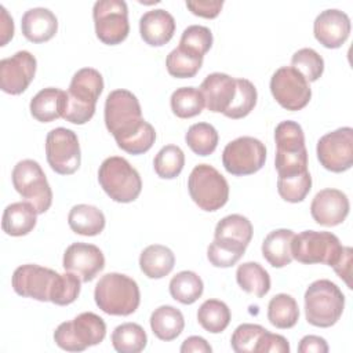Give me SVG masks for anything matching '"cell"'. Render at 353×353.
Segmentation results:
<instances>
[{"mask_svg":"<svg viewBox=\"0 0 353 353\" xmlns=\"http://www.w3.org/2000/svg\"><path fill=\"white\" fill-rule=\"evenodd\" d=\"M105 125L117 146L130 154L146 153L156 141L153 125L143 120L139 101L128 90H114L106 97Z\"/></svg>","mask_w":353,"mask_h":353,"instance_id":"1","label":"cell"},{"mask_svg":"<svg viewBox=\"0 0 353 353\" xmlns=\"http://www.w3.org/2000/svg\"><path fill=\"white\" fill-rule=\"evenodd\" d=\"M103 91V77L94 68L79 69L66 91L63 119L72 124H85L95 113V105Z\"/></svg>","mask_w":353,"mask_h":353,"instance_id":"2","label":"cell"},{"mask_svg":"<svg viewBox=\"0 0 353 353\" xmlns=\"http://www.w3.org/2000/svg\"><path fill=\"white\" fill-rule=\"evenodd\" d=\"M94 299L97 306L112 316H130L141 302L137 281L123 273H106L95 285Z\"/></svg>","mask_w":353,"mask_h":353,"instance_id":"3","label":"cell"},{"mask_svg":"<svg viewBox=\"0 0 353 353\" xmlns=\"http://www.w3.org/2000/svg\"><path fill=\"white\" fill-rule=\"evenodd\" d=\"M274 165L279 178L294 176L307 170V150L302 127L292 120H284L274 130Z\"/></svg>","mask_w":353,"mask_h":353,"instance_id":"4","label":"cell"},{"mask_svg":"<svg viewBox=\"0 0 353 353\" xmlns=\"http://www.w3.org/2000/svg\"><path fill=\"white\" fill-rule=\"evenodd\" d=\"M305 317L314 327L328 328L342 316L345 295L339 287L327 279L313 281L305 292Z\"/></svg>","mask_w":353,"mask_h":353,"instance_id":"5","label":"cell"},{"mask_svg":"<svg viewBox=\"0 0 353 353\" xmlns=\"http://www.w3.org/2000/svg\"><path fill=\"white\" fill-rule=\"evenodd\" d=\"M98 182L103 192L117 203H131L142 190L139 172L120 156H110L98 170Z\"/></svg>","mask_w":353,"mask_h":353,"instance_id":"6","label":"cell"},{"mask_svg":"<svg viewBox=\"0 0 353 353\" xmlns=\"http://www.w3.org/2000/svg\"><path fill=\"white\" fill-rule=\"evenodd\" d=\"M106 324L92 312H83L70 321L61 323L54 331L55 343L66 352H83L105 339Z\"/></svg>","mask_w":353,"mask_h":353,"instance_id":"7","label":"cell"},{"mask_svg":"<svg viewBox=\"0 0 353 353\" xmlns=\"http://www.w3.org/2000/svg\"><path fill=\"white\" fill-rule=\"evenodd\" d=\"M188 190L196 205L208 212L222 208L229 199L228 181L210 164H199L192 170Z\"/></svg>","mask_w":353,"mask_h":353,"instance_id":"8","label":"cell"},{"mask_svg":"<svg viewBox=\"0 0 353 353\" xmlns=\"http://www.w3.org/2000/svg\"><path fill=\"white\" fill-rule=\"evenodd\" d=\"M343 251L339 239L331 232L303 230L291 241L292 259L305 263H324L334 266Z\"/></svg>","mask_w":353,"mask_h":353,"instance_id":"9","label":"cell"},{"mask_svg":"<svg viewBox=\"0 0 353 353\" xmlns=\"http://www.w3.org/2000/svg\"><path fill=\"white\" fill-rule=\"evenodd\" d=\"M12 185L21 194L23 201L30 203L39 214H44L52 204V190L46 178L41 165L25 159L15 164L12 174Z\"/></svg>","mask_w":353,"mask_h":353,"instance_id":"10","label":"cell"},{"mask_svg":"<svg viewBox=\"0 0 353 353\" xmlns=\"http://www.w3.org/2000/svg\"><path fill=\"white\" fill-rule=\"evenodd\" d=\"M97 37L108 46L124 41L130 33L128 8L123 0H98L92 7Z\"/></svg>","mask_w":353,"mask_h":353,"instance_id":"11","label":"cell"},{"mask_svg":"<svg viewBox=\"0 0 353 353\" xmlns=\"http://www.w3.org/2000/svg\"><path fill=\"white\" fill-rule=\"evenodd\" d=\"M46 157L52 171L59 175L74 174L81 163L79 138L74 131L57 127L47 134Z\"/></svg>","mask_w":353,"mask_h":353,"instance_id":"12","label":"cell"},{"mask_svg":"<svg viewBox=\"0 0 353 353\" xmlns=\"http://www.w3.org/2000/svg\"><path fill=\"white\" fill-rule=\"evenodd\" d=\"M266 161L265 145L254 137H239L229 142L222 153L225 170L234 175H251L259 171Z\"/></svg>","mask_w":353,"mask_h":353,"instance_id":"13","label":"cell"},{"mask_svg":"<svg viewBox=\"0 0 353 353\" xmlns=\"http://www.w3.org/2000/svg\"><path fill=\"white\" fill-rule=\"evenodd\" d=\"M270 92L281 108L291 112L303 109L312 98L309 83L292 66H281L273 73Z\"/></svg>","mask_w":353,"mask_h":353,"instance_id":"14","label":"cell"},{"mask_svg":"<svg viewBox=\"0 0 353 353\" xmlns=\"http://www.w3.org/2000/svg\"><path fill=\"white\" fill-rule=\"evenodd\" d=\"M320 164L331 172H343L353 165V128L341 127L323 135L316 148Z\"/></svg>","mask_w":353,"mask_h":353,"instance_id":"15","label":"cell"},{"mask_svg":"<svg viewBox=\"0 0 353 353\" xmlns=\"http://www.w3.org/2000/svg\"><path fill=\"white\" fill-rule=\"evenodd\" d=\"M59 273L34 263L18 266L11 279L14 291L25 298L48 302Z\"/></svg>","mask_w":353,"mask_h":353,"instance_id":"16","label":"cell"},{"mask_svg":"<svg viewBox=\"0 0 353 353\" xmlns=\"http://www.w3.org/2000/svg\"><path fill=\"white\" fill-rule=\"evenodd\" d=\"M37 69V61L29 51H17L0 61V88L10 95H19L32 83Z\"/></svg>","mask_w":353,"mask_h":353,"instance_id":"17","label":"cell"},{"mask_svg":"<svg viewBox=\"0 0 353 353\" xmlns=\"http://www.w3.org/2000/svg\"><path fill=\"white\" fill-rule=\"evenodd\" d=\"M65 272L74 273L81 283H88L105 268L102 251L88 243H73L63 252L62 261Z\"/></svg>","mask_w":353,"mask_h":353,"instance_id":"18","label":"cell"},{"mask_svg":"<svg viewBox=\"0 0 353 353\" xmlns=\"http://www.w3.org/2000/svg\"><path fill=\"white\" fill-rule=\"evenodd\" d=\"M350 210L347 196L338 189L327 188L316 193L310 204V214L316 223L323 226L341 225Z\"/></svg>","mask_w":353,"mask_h":353,"instance_id":"19","label":"cell"},{"mask_svg":"<svg viewBox=\"0 0 353 353\" xmlns=\"http://www.w3.org/2000/svg\"><path fill=\"white\" fill-rule=\"evenodd\" d=\"M350 28L347 14L336 8L321 11L313 22L314 37L325 48H339L347 40Z\"/></svg>","mask_w":353,"mask_h":353,"instance_id":"20","label":"cell"},{"mask_svg":"<svg viewBox=\"0 0 353 353\" xmlns=\"http://www.w3.org/2000/svg\"><path fill=\"white\" fill-rule=\"evenodd\" d=\"M236 88V79L226 73L215 72L203 80L200 92L203 94L205 108L210 112L225 114L234 99Z\"/></svg>","mask_w":353,"mask_h":353,"instance_id":"21","label":"cell"},{"mask_svg":"<svg viewBox=\"0 0 353 353\" xmlns=\"http://www.w3.org/2000/svg\"><path fill=\"white\" fill-rule=\"evenodd\" d=\"M139 33L146 44L161 47L172 39L175 33V19L163 8L146 11L139 19Z\"/></svg>","mask_w":353,"mask_h":353,"instance_id":"22","label":"cell"},{"mask_svg":"<svg viewBox=\"0 0 353 353\" xmlns=\"http://www.w3.org/2000/svg\"><path fill=\"white\" fill-rule=\"evenodd\" d=\"M21 29L29 41L44 43L57 34L58 19L48 8L34 7L22 15Z\"/></svg>","mask_w":353,"mask_h":353,"instance_id":"23","label":"cell"},{"mask_svg":"<svg viewBox=\"0 0 353 353\" xmlns=\"http://www.w3.org/2000/svg\"><path fill=\"white\" fill-rule=\"evenodd\" d=\"M66 108V91L47 87L30 99V114L40 123H50L63 116Z\"/></svg>","mask_w":353,"mask_h":353,"instance_id":"24","label":"cell"},{"mask_svg":"<svg viewBox=\"0 0 353 353\" xmlns=\"http://www.w3.org/2000/svg\"><path fill=\"white\" fill-rule=\"evenodd\" d=\"M39 212L28 201L11 203L4 208L1 218L3 230L12 237H21L30 233L37 222Z\"/></svg>","mask_w":353,"mask_h":353,"instance_id":"25","label":"cell"},{"mask_svg":"<svg viewBox=\"0 0 353 353\" xmlns=\"http://www.w3.org/2000/svg\"><path fill=\"white\" fill-rule=\"evenodd\" d=\"M175 265L174 252L161 244L148 245L139 255V268L149 279H163Z\"/></svg>","mask_w":353,"mask_h":353,"instance_id":"26","label":"cell"},{"mask_svg":"<svg viewBox=\"0 0 353 353\" xmlns=\"http://www.w3.org/2000/svg\"><path fill=\"white\" fill-rule=\"evenodd\" d=\"M69 228L81 236H97L105 229L103 212L90 204H76L70 208L68 215Z\"/></svg>","mask_w":353,"mask_h":353,"instance_id":"27","label":"cell"},{"mask_svg":"<svg viewBox=\"0 0 353 353\" xmlns=\"http://www.w3.org/2000/svg\"><path fill=\"white\" fill-rule=\"evenodd\" d=\"M185 327V319L179 309L171 305H163L150 314V328L160 341H174L181 335Z\"/></svg>","mask_w":353,"mask_h":353,"instance_id":"28","label":"cell"},{"mask_svg":"<svg viewBox=\"0 0 353 353\" xmlns=\"http://www.w3.org/2000/svg\"><path fill=\"white\" fill-rule=\"evenodd\" d=\"M295 233L290 229L272 230L262 243V255L273 268H284L291 263V241Z\"/></svg>","mask_w":353,"mask_h":353,"instance_id":"29","label":"cell"},{"mask_svg":"<svg viewBox=\"0 0 353 353\" xmlns=\"http://www.w3.org/2000/svg\"><path fill=\"white\" fill-rule=\"evenodd\" d=\"M236 280L241 290L258 298L265 296L270 290V276L258 262H244L239 265Z\"/></svg>","mask_w":353,"mask_h":353,"instance_id":"30","label":"cell"},{"mask_svg":"<svg viewBox=\"0 0 353 353\" xmlns=\"http://www.w3.org/2000/svg\"><path fill=\"white\" fill-rule=\"evenodd\" d=\"M299 319V307L295 301L288 294L274 295L268 305V320L276 328L287 330L292 328Z\"/></svg>","mask_w":353,"mask_h":353,"instance_id":"31","label":"cell"},{"mask_svg":"<svg viewBox=\"0 0 353 353\" xmlns=\"http://www.w3.org/2000/svg\"><path fill=\"white\" fill-rule=\"evenodd\" d=\"M232 319L229 306L218 299L204 301L197 310L199 324L211 334H219L226 330Z\"/></svg>","mask_w":353,"mask_h":353,"instance_id":"32","label":"cell"},{"mask_svg":"<svg viewBox=\"0 0 353 353\" xmlns=\"http://www.w3.org/2000/svg\"><path fill=\"white\" fill-rule=\"evenodd\" d=\"M112 345L119 353H139L146 347L148 336L137 323H123L112 332Z\"/></svg>","mask_w":353,"mask_h":353,"instance_id":"33","label":"cell"},{"mask_svg":"<svg viewBox=\"0 0 353 353\" xmlns=\"http://www.w3.org/2000/svg\"><path fill=\"white\" fill-rule=\"evenodd\" d=\"M204 291V284L200 276L192 270H182L176 273L170 281V294L171 296L183 303H194Z\"/></svg>","mask_w":353,"mask_h":353,"instance_id":"34","label":"cell"},{"mask_svg":"<svg viewBox=\"0 0 353 353\" xmlns=\"http://www.w3.org/2000/svg\"><path fill=\"white\" fill-rule=\"evenodd\" d=\"M171 110L179 119H190L203 112L205 106L203 94L194 87L176 88L170 98Z\"/></svg>","mask_w":353,"mask_h":353,"instance_id":"35","label":"cell"},{"mask_svg":"<svg viewBox=\"0 0 353 353\" xmlns=\"http://www.w3.org/2000/svg\"><path fill=\"white\" fill-rule=\"evenodd\" d=\"M214 236L215 239H226L248 247L252 239V225L248 218L240 214H232L216 223Z\"/></svg>","mask_w":353,"mask_h":353,"instance_id":"36","label":"cell"},{"mask_svg":"<svg viewBox=\"0 0 353 353\" xmlns=\"http://www.w3.org/2000/svg\"><path fill=\"white\" fill-rule=\"evenodd\" d=\"M218 131L210 123L192 124L185 134L186 145L199 156H208L214 153L218 146Z\"/></svg>","mask_w":353,"mask_h":353,"instance_id":"37","label":"cell"},{"mask_svg":"<svg viewBox=\"0 0 353 353\" xmlns=\"http://www.w3.org/2000/svg\"><path fill=\"white\" fill-rule=\"evenodd\" d=\"M245 248L247 245L237 241L214 239L207 248V258L215 268H230L240 261L245 252Z\"/></svg>","mask_w":353,"mask_h":353,"instance_id":"38","label":"cell"},{"mask_svg":"<svg viewBox=\"0 0 353 353\" xmlns=\"http://www.w3.org/2000/svg\"><path fill=\"white\" fill-rule=\"evenodd\" d=\"M203 65V57L189 52L179 46L174 48L165 59L167 72L176 79H190L197 74Z\"/></svg>","mask_w":353,"mask_h":353,"instance_id":"39","label":"cell"},{"mask_svg":"<svg viewBox=\"0 0 353 353\" xmlns=\"http://www.w3.org/2000/svg\"><path fill=\"white\" fill-rule=\"evenodd\" d=\"M185 165V154L182 149L176 145H165L163 146L154 160L153 167L154 172L163 179H174L176 178Z\"/></svg>","mask_w":353,"mask_h":353,"instance_id":"40","label":"cell"},{"mask_svg":"<svg viewBox=\"0 0 353 353\" xmlns=\"http://www.w3.org/2000/svg\"><path fill=\"white\" fill-rule=\"evenodd\" d=\"M236 95L225 116L233 120L243 119L251 113L256 105L258 92L255 85L247 79H236Z\"/></svg>","mask_w":353,"mask_h":353,"instance_id":"41","label":"cell"},{"mask_svg":"<svg viewBox=\"0 0 353 353\" xmlns=\"http://www.w3.org/2000/svg\"><path fill=\"white\" fill-rule=\"evenodd\" d=\"M291 65L306 79L307 83L319 80L324 72V59L313 48H301L294 52Z\"/></svg>","mask_w":353,"mask_h":353,"instance_id":"42","label":"cell"},{"mask_svg":"<svg viewBox=\"0 0 353 353\" xmlns=\"http://www.w3.org/2000/svg\"><path fill=\"white\" fill-rule=\"evenodd\" d=\"M312 189V176L309 171L294 176L277 178V192L288 203H301Z\"/></svg>","mask_w":353,"mask_h":353,"instance_id":"43","label":"cell"},{"mask_svg":"<svg viewBox=\"0 0 353 353\" xmlns=\"http://www.w3.org/2000/svg\"><path fill=\"white\" fill-rule=\"evenodd\" d=\"M212 41V33L207 26L190 25L182 32L179 47L196 55L204 57V54L211 48Z\"/></svg>","mask_w":353,"mask_h":353,"instance_id":"44","label":"cell"},{"mask_svg":"<svg viewBox=\"0 0 353 353\" xmlns=\"http://www.w3.org/2000/svg\"><path fill=\"white\" fill-rule=\"evenodd\" d=\"M265 331L266 328L259 324H240L230 338V346L236 353H256L258 342Z\"/></svg>","mask_w":353,"mask_h":353,"instance_id":"45","label":"cell"},{"mask_svg":"<svg viewBox=\"0 0 353 353\" xmlns=\"http://www.w3.org/2000/svg\"><path fill=\"white\" fill-rule=\"evenodd\" d=\"M81 288V280L70 272H65L58 276L57 283L52 288L50 302L58 305V306H66L73 303Z\"/></svg>","mask_w":353,"mask_h":353,"instance_id":"46","label":"cell"},{"mask_svg":"<svg viewBox=\"0 0 353 353\" xmlns=\"http://www.w3.org/2000/svg\"><path fill=\"white\" fill-rule=\"evenodd\" d=\"M290 352V343L288 341L279 334H272L268 330L261 336L256 353H288Z\"/></svg>","mask_w":353,"mask_h":353,"instance_id":"47","label":"cell"},{"mask_svg":"<svg viewBox=\"0 0 353 353\" xmlns=\"http://www.w3.org/2000/svg\"><path fill=\"white\" fill-rule=\"evenodd\" d=\"M186 7L189 11L197 17L212 19L219 15L223 1L222 0H196V1H186Z\"/></svg>","mask_w":353,"mask_h":353,"instance_id":"48","label":"cell"},{"mask_svg":"<svg viewBox=\"0 0 353 353\" xmlns=\"http://www.w3.org/2000/svg\"><path fill=\"white\" fill-rule=\"evenodd\" d=\"M352 254H353V251H352L350 247H343V251H342L339 259L332 266L335 273L346 283V285L349 288H352V283H350V277H352Z\"/></svg>","mask_w":353,"mask_h":353,"instance_id":"49","label":"cell"},{"mask_svg":"<svg viewBox=\"0 0 353 353\" xmlns=\"http://www.w3.org/2000/svg\"><path fill=\"white\" fill-rule=\"evenodd\" d=\"M299 353H327L328 345L327 341L317 335H306L301 339L298 345Z\"/></svg>","mask_w":353,"mask_h":353,"instance_id":"50","label":"cell"},{"mask_svg":"<svg viewBox=\"0 0 353 353\" xmlns=\"http://www.w3.org/2000/svg\"><path fill=\"white\" fill-rule=\"evenodd\" d=\"M181 353H211V345L201 336L193 335L186 338L181 345Z\"/></svg>","mask_w":353,"mask_h":353,"instance_id":"51","label":"cell"},{"mask_svg":"<svg viewBox=\"0 0 353 353\" xmlns=\"http://www.w3.org/2000/svg\"><path fill=\"white\" fill-rule=\"evenodd\" d=\"M14 36V21L7 10L0 6V46H6Z\"/></svg>","mask_w":353,"mask_h":353,"instance_id":"52","label":"cell"}]
</instances>
